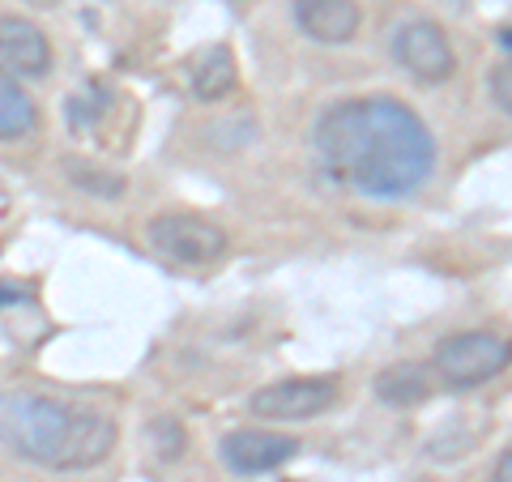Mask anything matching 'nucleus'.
<instances>
[{"mask_svg":"<svg viewBox=\"0 0 512 482\" xmlns=\"http://www.w3.org/2000/svg\"><path fill=\"white\" fill-rule=\"evenodd\" d=\"M299 453V440L282 436V431H261V427H244V431H231L227 440L218 444V457L231 474H269V470H282L286 461Z\"/></svg>","mask_w":512,"mask_h":482,"instance_id":"7","label":"nucleus"},{"mask_svg":"<svg viewBox=\"0 0 512 482\" xmlns=\"http://www.w3.org/2000/svg\"><path fill=\"white\" fill-rule=\"evenodd\" d=\"M333 401H338V384L329 376H299V380H278L256 389L248 397V410L269 423H303L333 410Z\"/></svg>","mask_w":512,"mask_h":482,"instance_id":"5","label":"nucleus"},{"mask_svg":"<svg viewBox=\"0 0 512 482\" xmlns=\"http://www.w3.org/2000/svg\"><path fill=\"white\" fill-rule=\"evenodd\" d=\"M39 128V107L35 99L18 86V77L0 69V141H22Z\"/></svg>","mask_w":512,"mask_h":482,"instance_id":"12","label":"nucleus"},{"mask_svg":"<svg viewBox=\"0 0 512 482\" xmlns=\"http://www.w3.org/2000/svg\"><path fill=\"white\" fill-rule=\"evenodd\" d=\"M491 482H512V453L504 448L500 461H495V470H491Z\"/></svg>","mask_w":512,"mask_h":482,"instance_id":"16","label":"nucleus"},{"mask_svg":"<svg viewBox=\"0 0 512 482\" xmlns=\"http://www.w3.org/2000/svg\"><path fill=\"white\" fill-rule=\"evenodd\" d=\"M64 175H69V184L73 188H82V192H90V197H120L124 192V180L116 171H103V167H94V163H86V158H64Z\"/></svg>","mask_w":512,"mask_h":482,"instance_id":"13","label":"nucleus"},{"mask_svg":"<svg viewBox=\"0 0 512 482\" xmlns=\"http://www.w3.org/2000/svg\"><path fill=\"white\" fill-rule=\"evenodd\" d=\"M316 158L333 184L359 197L402 201L436 171V137L402 99H342L316 124Z\"/></svg>","mask_w":512,"mask_h":482,"instance_id":"1","label":"nucleus"},{"mask_svg":"<svg viewBox=\"0 0 512 482\" xmlns=\"http://www.w3.org/2000/svg\"><path fill=\"white\" fill-rule=\"evenodd\" d=\"M376 397L384 401V406L393 410H410L419 406V401L431 397V376L423 363H389L384 372H376Z\"/></svg>","mask_w":512,"mask_h":482,"instance_id":"11","label":"nucleus"},{"mask_svg":"<svg viewBox=\"0 0 512 482\" xmlns=\"http://www.w3.org/2000/svg\"><path fill=\"white\" fill-rule=\"evenodd\" d=\"M491 103H495L500 116H508V111H512V73H508V60L495 64V73H491Z\"/></svg>","mask_w":512,"mask_h":482,"instance_id":"14","label":"nucleus"},{"mask_svg":"<svg viewBox=\"0 0 512 482\" xmlns=\"http://www.w3.org/2000/svg\"><path fill=\"white\" fill-rule=\"evenodd\" d=\"M154 440H163V444H158V453H163V457H180L184 453V431L175 427L171 419H158L154 423Z\"/></svg>","mask_w":512,"mask_h":482,"instance_id":"15","label":"nucleus"},{"mask_svg":"<svg viewBox=\"0 0 512 482\" xmlns=\"http://www.w3.org/2000/svg\"><path fill=\"white\" fill-rule=\"evenodd\" d=\"M116 440V423L94 406L47 393H0V444L39 470H94Z\"/></svg>","mask_w":512,"mask_h":482,"instance_id":"2","label":"nucleus"},{"mask_svg":"<svg viewBox=\"0 0 512 482\" xmlns=\"http://www.w3.org/2000/svg\"><path fill=\"white\" fill-rule=\"evenodd\" d=\"M188 82H192V94H197L201 103L227 99V94L235 90V82H239L231 47L214 43V47H205V52H197V60H192V69H188Z\"/></svg>","mask_w":512,"mask_h":482,"instance_id":"10","label":"nucleus"},{"mask_svg":"<svg viewBox=\"0 0 512 482\" xmlns=\"http://www.w3.org/2000/svg\"><path fill=\"white\" fill-rule=\"evenodd\" d=\"M295 22L308 39L338 47L359 35L363 13L355 0H295Z\"/></svg>","mask_w":512,"mask_h":482,"instance_id":"8","label":"nucleus"},{"mask_svg":"<svg viewBox=\"0 0 512 482\" xmlns=\"http://www.w3.org/2000/svg\"><path fill=\"white\" fill-rule=\"evenodd\" d=\"M0 60L22 77H43L52 69V43L30 18H0Z\"/></svg>","mask_w":512,"mask_h":482,"instance_id":"9","label":"nucleus"},{"mask_svg":"<svg viewBox=\"0 0 512 482\" xmlns=\"http://www.w3.org/2000/svg\"><path fill=\"white\" fill-rule=\"evenodd\" d=\"M431 367H436V376H444V384H453V389H474V384H487L508 367V342L487 329L448 333L436 346Z\"/></svg>","mask_w":512,"mask_h":482,"instance_id":"3","label":"nucleus"},{"mask_svg":"<svg viewBox=\"0 0 512 482\" xmlns=\"http://www.w3.org/2000/svg\"><path fill=\"white\" fill-rule=\"evenodd\" d=\"M146 235L154 252L171 256L180 265H214L227 252V231L201 214H158L146 227Z\"/></svg>","mask_w":512,"mask_h":482,"instance_id":"4","label":"nucleus"},{"mask_svg":"<svg viewBox=\"0 0 512 482\" xmlns=\"http://www.w3.org/2000/svg\"><path fill=\"white\" fill-rule=\"evenodd\" d=\"M393 56L410 77H419V82H427V86L448 82L453 69H457L453 43H448V35L436 22H406L393 39Z\"/></svg>","mask_w":512,"mask_h":482,"instance_id":"6","label":"nucleus"}]
</instances>
